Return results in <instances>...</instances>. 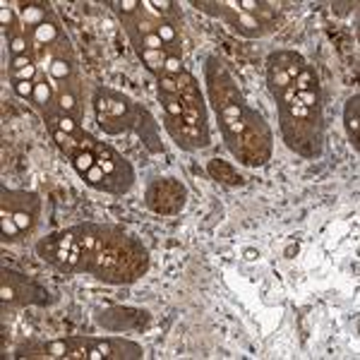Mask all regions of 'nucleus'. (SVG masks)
<instances>
[{
  "label": "nucleus",
  "mask_w": 360,
  "mask_h": 360,
  "mask_svg": "<svg viewBox=\"0 0 360 360\" xmlns=\"http://www.w3.org/2000/svg\"><path fill=\"white\" fill-rule=\"evenodd\" d=\"M82 250L84 274L103 283H135L149 269V252L135 236L101 224H77L68 229Z\"/></svg>",
  "instance_id": "f257e3e1"
},
{
  "label": "nucleus",
  "mask_w": 360,
  "mask_h": 360,
  "mask_svg": "<svg viewBox=\"0 0 360 360\" xmlns=\"http://www.w3.org/2000/svg\"><path fill=\"white\" fill-rule=\"evenodd\" d=\"M274 101L278 111V130L286 147L303 159H319L324 149L322 108H305L295 98V86Z\"/></svg>",
  "instance_id": "f03ea898"
},
{
  "label": "nucleus",
  "mask_w": 360,
  "mask_h": 360,
  "mask_svg": "<svg viewBox=\"0 0 360 360\" xmlns=\"http://www.w3.org/2000/svg\"><path fill=\"white\" fill-rule=\"evenodd\" d=\"M271 149H274L271 127L266 125L262 113L255 111L252 106H248L243 132H240V137L229 147V152L233 154V159L238 164L257 168V166H264L266 161L271 159Z\"/></svg>",
  "instance_id": "7ed1b4c3"
},
{
  "label": "nucleus",
  "mask_w": 360,
  "mask_h": 360,
  "mask_svg": "<svg viewBox=\"0 0 360 360\" xmlns=\"http://www.w3.org/2000/svg\"><path fill=\"white\" fill-rule=\"evenodd\" d=\"M205 82H207V96L212 103L217 118H229L238 115L248 106L243 91L238 86V79L233 77L226 63L219 56H207L205 60Z\"/></svg>",
  "instance_id": "20e7f679"
},
{
  "label": "nucleus",
  "mask_w": 360,
  "mask_h": 360,
  "mask_svg": "<svg viewBox=\"0 0 360 360\" xmlns=\"http://www.w3.org/2000/svg\"><path fill=\"white\" fill-rule=\"evenodd\" d=\"M79 147H86L94 152L96 164L108 173L111 178V188H113V197H123L130 193V188L135 185V168L130 166V161L125 159L120 152H115L108 142H101L98 137H94L91 132H86L84 127L75 135Z\"/></svg>",
  "instance_id": "39448f33"
},
{
  "label": "nucleus",
  "mask_w": 360,
  "mask_h": 360,
  "mask_svg": "<svg viewBox=\"0 0 360 360\" xmlns=\"http://www.w3.org/2000/svg\"><path fill=\"white\" fill-rule=\"evenodd\" d=\"M144 205L159 217H178L188 205V188L183 180L173 176L152 178L144 193Z\"/></svg>",
  "instance_id": "423d86ee"
},
{
  "label": "nucleus",
  "mask_w": 360,
  "mask_h": 360,
  "mask_svg": "<svg viewBox=\"0 0 360 360\" xmlns=\"http://www.w3.org/2000/svg\"><path fill=\"white\" fill-rule=\"evenodd\" d=\"M0 300L5 307H25V305H49L51 298L41 283L29 278L20 271L3 269L0 271Z\"/></svg>",
  "instance_id": "0eeeda50"
},
{
  "label": "nucleus",
  "mask_w": 360,
  "mask_h": 360,
  "mask_svg": "<svg viewBox=\"0 0 360 360\" xmlns=\"http://www.w3.org/2000/svg\"><path fill=\"white\" fill-rule=\"evenodd\" d=\"M0 214H10L20 226L22 236L32 233L41 219V197L32 190H10L0 188Z\"/></svg>",
  "instance_id": "6e6552de"
},
{
  "label": "nucleus",
  "mask_w": 360,
  "mask_h": 360,
  "mask_svg": "<svg viewBox=\"0 0 360 360\" xmlns=\"http://www.w3.org/2000/svg\"><path fill=\"white\" fill-rule=\"evenodd\" d=\"M91 103H94V113H106L118 120V123H123L127 130H135L142 103H135L123 91H115L111 86H96Z\"/></svg>",
  "instance_id": "1a4fd4ad"
},
{
  "label": "nucleus",
  "mask_w": 360,
  "mask_h": 360,
  "mask_svg": "<svg viewBox=\"0 0 360 360\" xmlns=\"http://www.w3.org/2000/svg\"><path fill=\"white\" fill-rule=\"evenodd\" d=\"M96 324L103 327L111 334H125V332H142V329L149 327L152 322V315L147 310H139V307H106V310H98L96 315Z\"/></svg>",
  "instance_id": "9d476101"
},
{
  "label": "nucleus",
  "mask_w": 360,
  "mask_h": 360,
  "mask_svg": "<svg viewBox=\"0 0 360 360\" xmlns=\"http://www.w3.org/2000/svg\"><path fill=\"white\" fill-rule=\"evenodd\" d=\"M164 127L171 135L173 142L178 144L185 152H197V149H207L212 144V135H209V127H197L193 123L180 115V118H171V115H164Z\"/></svg>",
  "instance_id": "9b49d317"
},
{
  "label": "nucleus",
  "mask_w": 360,
  "mask_h": 360,
  "mask_svg": "<svg viewBox=\"0 0 360 360\" xmlns=\"http://www.w3.org/2000/svg\"><path fill=\"white\" fill-rule=\"evenodd\" d=\"M144 358L142 346L123 336H106V339L89 341V356L86 360H139Z\"/></svg>",
  "instance_id": "f8f14e48"
},
{
  "label": "nucleus",
  "mask_w": 360,
  "mask_h": 360,
  "mask_svg": "<svg viewBox=\"0 0 360 360\" xmlns=\"http://www.w3.org/2000/svg\"><path fill=\"white\" fill-rule=\"evenodd\" d=\"M56 103L63 113L72 115L77 123H82L84 106H82V79H79V75L68 79V82L56 84Z\"/></svg>",
  "instance_id": "ddd939ff"
},
{
  "label": "nucleus",
  "mask_w": 360,
  "mask_h": 360,
  "mask_svg": "<svg viewBox=\"0 0 360 360\" xmlns=\"http://www.w3.org/2000/svg\"><path fill=\"white\" fill-rule=\"evenodd\" d=\"M135 132L142 139V144L149 149L152 154H164V142H161V132H159V123L152 113L144 106H139V115L135 123Z\"/></svg>",
  "instance_id": "4468645a"
},
{
  "label": "nucleus",
  "mask_w": 360,
  "mask_h": 360,
  "mask_svg": "<svg viewBox=\"0 0 360 360\" xmlns=\"http://www.w3.org/2000/svg\"><path fill=\"white\" fill-rule=\"evenodd\" d=\"M207 173L212 180L221 185H231V188H238V185H245V178L238 173V168L229 161H221V159H212L207 161Z\"/></svg>",
  "instance_id": "2eb2a0df"
},
{
  "label": "nucleus",
  "mask_w": 360,
  "mask_h": 360,
  "mask_svg": "<svg viewBox=\"0 0 360 360\" xmlns=\"http://www.w3.org/2000/svg\"><path fill=\"white\" fill-rule=\"evenodd\" d=\"M344 130H346V137L351 142V147L360 149V142H358V135H360V96L353 94L351 98L346 101L344 106Z\"/></svg>",
  "instance_id": "dca6fc26"
},
{
  "label": "nucleus",
  "mask_w": 360,
  "mask_h": 360,
  "mask_svg": "<svg viewBox=\"0 0 360 360\" xmlns=\"http://www.w3.org/2000/svg\"><path fill=\"white\" fill-rule=\"evenodd\" d=\"M266 63L269 65H276V68H281V70H286L288 75H291V79H295V75L303 70L307 63H305V58L300 56V53H295V51H274L269 58H266Z\"/></svg>",
  "instance_id": "f3484780"
},
{
  "label": "nucleus",
  "mask_w": 360,
  "mask_h": 360,
  "mask_svg": "<svg viewBox=\"0 0 360 360\" xmlns=\"http://www.w3.org/2000/svg\"><path fill=\"white\" fill-rule=\"evenodd\" d=\"M266 86H269L271 96L278 98V96H283L288 89H291L293 79H291V75H288L286 70H281L276 65H269V63H266Z\"/></svg>",
  "instance_id": "a211bd4d"
},
{
  "label": "nucleus",
  "mask_w": 360,
  "mask_h": 360,
  "mask_svg": "<svg viewBox=\"0 0 360 360\" xmlns=\"http://www.w3.org/2000/svg\"><path fill=\"white\" fill-rule=\"evenodd\" d=\"M166 51H137V58L142 60V65L149 70V72L154 75V77H159L161 72H164V63H166Z\"/></svg>",
  "instance_id": "6ab92c4d"
},
{
  "label": "nucleus",
  "mask_w": 360,
  "mask_h": 360,
  "mask_svg": "<svg viewBox=\"0 0 360 360\" xmlns=\"http://www.w3.org/2000/svg\"><path fill=\"white\" fill-rule=\"evenodd\" d=\"M53 101H56V84H51V79H37V89H34V98H32L34 106L39 111H44Z\"/></svg>",
  "instance_id": "aec40b11"
},
{
  "label": "nucleus",
  "mask_w": 360,
  "mask_h": 360,
  "mask_svg": "<svg viewBox=\"0 0 360 360\" xmlns=\"http://www.w3.org/2000/svg\"><path fill=\"white\" fill-rule=\"evenodd\" d=\"M0 226H3V240L5 243H15L22 238L20 226H17V221L10 217V214H0Z\"/></svg>",
  "instance_id": "412c9836"
},
{
  "label": "nucleus",
  "mask_w": 360,
  "mask_h": 360,
  "mask_svg": "<svg viewBox=\"0 0 360 360\" xmlns=\"http://www.w3.org/2000/svg\"><path fill=\"white\" fill-rule=\"evenodd\" d=\"M156 91H159V94H180L178 77H171V75H159V77H156Z\"/></svg>",
  "instance_id": "4be33fe9"
},
{
  "label": "nucleus",
  "mask_w": 360,
  "mask_h": 360,
  "mask_svg": "<svg viewBox=\"0 0 360 360\" xmlns=\"http://www.w3.org/2000/svg\"><path fill=\"white\" fill-rule=\"evenodd\" d=\"M183 72H185L183 58H178V56H166L164 72H161V75H171V77H180Z\"/></svg>",
  "instance_id": "5701e85b"
},
{
  "label": "nucleus",
  "mask_w": 360,
  "mask_h": 360,
  "mask_svg": "<svg viewBox=\"0 0 360 360\" xmlns=\"http://www.w3.org/2000/svg\"><path fill=\"white\" fill-rule=\"evenodd\" d=\"M0 25H3L5 32H10L13 27L20 25V20H17L15 10H13V8H8V3L0 5Z\"/></svg>",
  "instance_id": "b1692460"
},
{
  "label": "nucleus",
  "mask_w": 360,
  "mask_h": 360,
  "mask_svg": "<svg viewBox=\"0 0 360 360\" xmlns=\"http://www.w3.org/2000/svg\"><path fill=\"white\" fill-rule=\"evenodd\" d=\"M139 10H142V3H139V0H123V3H115V13H118V17L137 15Z\"/></svg>",
  "instance_id": "393cba45"
},
{
  "label": "nucleus",
  "mask_w": 360,
  "mask_h": 360,
  "mask_svg": "<svg viewBox=\"0 0 360 360\" xmlns=\"http://www.w3.org/2000/svg\"><path fill=\"white\" fill-rule=\"evenodd\" d=\"M15 94L20 98H27V101H32L34 98V89H37V82H15L13 84Z\"/></svg>",
  "instance_id": "a878e982"
},
{
  "label": "nucleus",
  "mask_w": 360,
  "mask_h": 360,
  "mask_svg": "<svg viewBox=\"0 0 360 360\" xmlns=\"http://www.w3.org/2000/svg\"><path fill=\"white\" fill-rule=\"evenodd\" d=\"M34 56H15V58H10V72H15V70H22V68H29V65H34Z\"/></svg>",
  "instance_id": "bb28decb"
}]
</instances>
